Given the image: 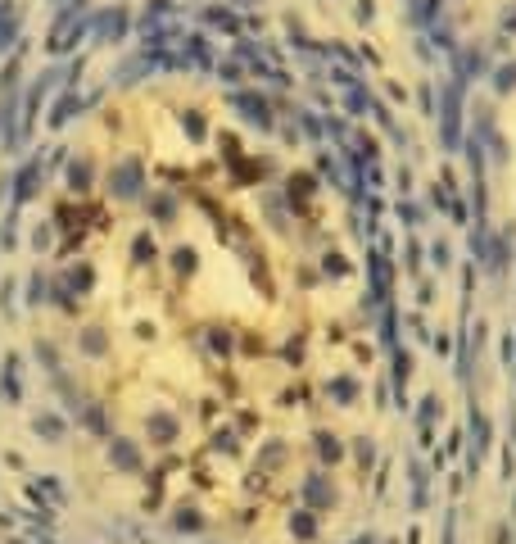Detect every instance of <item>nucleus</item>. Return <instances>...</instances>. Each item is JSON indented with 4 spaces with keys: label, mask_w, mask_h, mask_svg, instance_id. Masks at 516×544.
<instances>
[{
    "label": "nucleus",
    "mask_w": 516,
    "mask_h": 544,
    "mask_svg": "<svg viewBox=\"0 0 516 544\" xmlns=\"http://www.w3.org/2000/svg\"><path fill=\"white\" fill-rule=\"evenodd\" d=\"M303 499H308L313 508H327V503L336 499V494H331V481L327 476H308V481H303Z\"/></svg>",
    "instance_id": "nucleus-13"
},
{
    "label": "nucleus",
    "mask_w": 516,
    "mask_h": 544,
    "mask_svg": "<svg viewBox=\"0 0 516 544\" xmlns=\"http://www.w3.org/2000/svg\"><path fill=\"white\" fill-rule=\"evenodd\" d=\"M78 109H82V95L73 91V87H64L59 95H55V104H50V113H45V123H50V127H64V123H69Z\"/></svg>",
    "instance_id": "nucleus-8"
},
{
    "label": "nucleus",
    "mask_w": 516,
    "mask_h": 544,
    "mask_svg": "<svg viewBox=\"0 0 516 544\" xmlns=\"http://www.w3.org/2000/svg\"><path fill=\"white\" fill-rule=\"evenodd\" d=\"M322 127H327L331 137H340V141L349 137V118H327V123H322Z\"/></svg>",
    "instance_id": "nucleus-38"
},
{
    "label": "nucleus",
    "mask_w": 516,
    "mask_h": 544,
    "mask_svg": "<svg viewBox=\"0 0 516 544\" xmlns=\"http://www.w3.org/2000/svg\"><path fill=\"white\" fill-rule=\"evenodd\" d=\"M435 268H448V245H444V241L435 245Z\"/></svg>",
    "instance_id": "nucleus-43"
},
{
    "label": "nucleus",
    "mask_w": 516,
    "mask_h": 544,
    "mask_svg": "<svg viewBox=\"0 0 516 544\" xmlns=\"http://www.w3.org/2000/svg\"><path fill=\"white\" fill-rule=\"evenodd\" d=\"M91 186H95V168H91V159H73V164H69V190H73V195H86Z\"/></svg>",
    "instance_id": "nucleus-11"
},
{
    "label": "nucleus",
    "mask_w": 516,
    "mask_h": 544,
    "mask_svg": "<svg viewBox=\"0 0 516 544\" xmlns=\"http://www.w3.org/2000/svg\"><path fill=\"white\" fill-rule=\"evenodd\" d=\"M82 354H95V358L104 354V331H100V327H95V331L86 327V331H82Z\"/></svg>",
    "instance_id": "nucleus-26"
},
{
    "label": "nucleus",
    "mask_w": 516,
    "mask_h": 544,
    "mask_svg": "<svg viewBox=\"0 0 516 544\" xmlns=\"http://www.w3.org/2000/svg\"><path fill=\"white\" fill-rule=\"evenodd\" d=\"M204 18H208V27H217V32H231V36H241V14H236V9H222V5H213V9H204Z\"/></svg>",
    "instance_id": "nucleus-12"
},
{
    "label": "nucleus",
    "mask_w": 516,
    "mask_h": 544,
    "mask_svg": "<svg viewBox=\"0 0 516 544\" xmlns=\"http://www.w3.org/2000/svg\"><path fill=\"white\" fill-rule=\"evenodd\" d=\"M227 100H231V109H236V113H245V118H250L258 132H272V127H276V118H272V104H267L258 91H231Z\"/></svg>",
    "instance_id": "nucleus-4"
},
{
    "label": "nucleus",
    "mask_w": 516,
    "mask_h": 544,
    "mask_svg": "<svg viewBox=\"0 0 516 544\" xmlns=\"http://www.w3.org/2000/svg\"><path fill=\"white\" fill-rule=\"evenodd\" d=\"M186 60L199 64V69H213V46H208L204 36H190V41H186Z\"/></svg>",
    "instance_id": "nucleus-16"
},
{
    "label": "nucleus",
    "mask_w": 516,
    "mask_h": 544,
    "mask_svg": "<svg viewBox=\"0 0 516 544\" xmlns=\"http://www.w3.org/2000/svg\"><path fill=\"white\" fill-rule=\"evenodd\" d=\"M150 209H155L159 218H172V214H177V204H172V195H159V200H155V204H150Z\"/></svg>",
    "instance_id": "nucleus-39"
},
{
    "label": "nucleus",
    "mask_w": 516,
    "mask_h": 544,
    "mask_svg": "<svg viewBox=\"0 0 516 544\" xmlns=\"http://www.w3.org/2000/svg\"><path fill=\"white\" fill-rule=\"evenodd\" d=\"M213 445H217V449H236V435H231V431H222V435H217Z\"/></svg>",
    "instance_id": "nucleus-44"
},
{
    "label": "nucleus",
    "mask_w": 516,
    "mask_h": 544,
    "mask_svg": "<svg viewBox=\"0 0 516 544\" xmlns=\"http://www.w3.org/2000/svg\"><path fill=\"white\" fill-rule=\"evenodd\" d=\"M36 490H41V499L64 503V485H59V481H50V476H41V481H36Z\"/></svg>",
    "instance_id": "nucleus-31"
},
{
    "label": "nucleus",
    "mask_w": 516,
    "mask_h": 544,
    "mask_svg": "<svg viewBox=\"0 0 516 544\" xmlns=\"http://www.w3.org/2000/svg\"><path fill=\"white\" fill-rule=\"evenodd\" d=\"M380 349L385 354H394L399 349V313H394V304H380Z\"/></svg>",
    "instance_id": "nucleus-9"
},
{
    "label": "nucleus",
    "mask_w": 516,
    "mask_h": 544,
    "mask_svg": "<svg viewBox=\"0 0 516 544\" xmlns=\"http://www.w3.org/2000/svg\"><path fill=\"white\" fill-rule=\"evenodd\" d=\"M331 395H336V399H344V404H349V399L358 395V381H353V377H340V381H331Z\"/></svg>",
    "instance_id": "nucleus-30"
},
{
    "label": "nucleus",
    "mask_w": 516,
    "mask_h": 544,
    "mask_svg": "<svg viewBox=\"0 0 516 544\" xmlns=\"http://www.w3.org/2000/svg\"><path fill=\"white\" fill-rule=\"evenodd\" d=\"M435 113H439V141H444V150H457L462 146V78L448 82Z\"/></svg>",
    "instance_id": "nucleus-1"
},
{
    "label": "nucleus",
    "mask_w": 516,
    "mask_h": 544,
    "mask_svg": "<svg viewBox=\"0 0 516 544\" xmlns=\"http://www.w3.org/2000/svg\"><path fill=\"white\" fill-rule=\"evenodd\" d=\"M172 522H177L181 536H195V531H204V517H199L195 508H177V517H172Z\"/></svg>",
    "instance_id": "nucleus-24"
},
{
    "label": "nucleus",
    "mask_w": 516,
    "mask_h": 544,
    "mask_svg": "<svg viewBox=\"0 0 516 544\" xmlns=\"http://www.w3.org/2000/svg\"><path fill=\"white\" fill-rule=\"evenodd\" d=\"M109 463L118 467V472H141V449L131 440H122V435H109Z\"/></svg>",
    "instance_id": "nucleus-7"
},
{
    "label": "nucleus",
    "mask_w": 516,
    "mask_h": 544,
    "mask_svg": "<svg viewBox=\"0 0 516 544\" xmlns=\"http://www.w3.org/2000/svg\"><path fill=\"white\" fill-rule=\"evenodd\" d=\"M403 259H408V272H422V245H417V241H408V254H403Z\"/></svg>",
    "instance_id": "nucleus-37"
},
{
    "label": "nucleus",
    "mask_w": 516,
    "mask_h": 544,
    "mask_svg": "<svg viewBox=\"0 0 516 544\" xmlns=\"http://www.w3.org/2000/svg\"><path fill=\"white\" fill-rule=\"evenodd\" d=\"M32 250H36V254H45V250H50V223H41V227L32 232Z\"/></svg>",
    "instance_id": "nucleus-35"
},
{
    "label": "nucleus",
    "mask_w": 516,
    "mask_h": 544,
    "mask_svg": "<svg viewBox=\"0 0 516 544\" xmlns=\"http://www.w3.org/2000/svg\"><path fill=\"white\" fill-rule=\"evenodd\" d=\"M494 87H499V95H508L516 87V64H503V69L494 73Z\"/></svg>",
    "instance_id": "nucleus-29"
},
{
    "label": "nucleus",
    "mask_w": 516,
    "mask_h": 544,
    "mask_svg": "<svg viewBox=\"0 0 516 544\" xmlns=\"http://www.w3.org/2000/svg\"><path fill=\"white\" fill-rule=\"evenodd\" d=\"M41 181H45V155H32L27 164H18V173H14V200H9V204L23 209L27 200H36V195H41Z\"/></svg>",
    "instance_id": "nucleus-2"
},
{
    "label": "nucleus",
    "mask_w": 516,
    "mask_h": 544,
    "mask_svg": "<svg viewBox=\"0 0 516 544\" xmlns=\"http://www.w3.org/2000/svg\"><path fill=\"white\" fill-rule=\"evenodd\" d=\"M408 372H413V354L403 345L394 349V386H399V404H403V386H408Z\"/></svg>",
    "instance_id": "nucleus-20"
},
{
    "label": "nucleus",
    "mask_w": 516,
    "mask_h": 544,
    "mask_svg": "<svg viewBox=\"0 0 516 544\" xmlns=\"http://www.w3.org/2000/svg\"><path fill=\"white\" fill-rule=\"evenodd\" d=\"M141 190H145V168H141V159H122V164L113 168V177H109V195L113 200H141Z\"/></svg>",
    "instance_id": "nucleus-3"
},
{
    "label": "nucleus",
    "mask_w": 516,
    "mask_h": 544,
    "mask_svg": "<svg viewBox=\"0 0 516 544\" xmlns=\"http://www.w3.org/2000/svg\"><path fill=\"white\" fill-rule=\"evenodd\" d=\"M155 254V245H150V236H141L136 245H131V259H150Z\"/></svg>",
    "instance_id": "nucleus-40"
},
{
    "label": "nucleus",
    "mask_w": 516,
    "mask_h": 544,
    "mask_svg": "<svg viewBox=\"0 0 516 544\" xmlns=\"http://www.w3.org/2000/svg\"><path fill=\"white\" fill-rule=\"evenodd\" d=\"M14 227H18V204H9L5 223H0V250H14Z\"/></svg>",
    "instance_id": "nucleus-25"
},
{
    "label": "nucleus",
    "mask_w": 516,
    "mask_h": 544,
    "mask_svg": "<svg viewBox=\"0 0 516 544\" xmlns=\"http://www.w3.org/2000/svg\"><path fill=\"white\" fill-rule=\"evenodd\" d=\"M322 268H327V277H349L353 263L344 259V254H327V259H322Z\"/></svg>",
    "instance_id": "nucleus-27"
},
{
    "label": "nucleus",
    "mask_w": 516,
    "mask_h": 544,
    "mask_svg": "<svg viewBox=\"0 0 516 544\" xmlns=\"http://www.w3.org/2000/svg\"><path fill=\"white\" fill-rule=\"evenodd\" d=\"M150 435H155L159 445H172L177 440V417H168V413H159L155 422H150Z\"/></svg>",
    "instance_id": "nucleus-21"
},
{
    "label": "nucleus",
    "mask_w": 516,
    "mask_h": 544,
    "mask_svg": "<svg viewBox=\"0 0 516 544\" xmlns=\"http://www.w3.org/2000/svg\"><path fill=\"white\" fill-rule=\"evenodd\" d=\"M127 27H131V14L122 5H113V9H100V14L86 23V32H95V41H118Z\"/></svg>",
    "instance_id": "nucleus-5"
},
{
    "label": "nucleus",
    "mask_w": 516,
    "mask_h": 544,
    "mask_svg": "<svg viewBox=\"0 0 516 544\" xmlns=\"http://www.w3.org/2000/svg\"><path fill=\"white\" fill-rule=\"evenodd\" d=\"M313 445H317V458H322V463H340V458H344V445H340L331 431H313Z\"/></svg>",
    "instance_id": "nucleus-15"
},
{
    "label": "nucleus",
    "mask_w": 516,
    "mask_h": 544,
    "mask_svg": "<svg viewBox=\"0 0 516 544\" xmlns=\"http://www.w3.org/2000/svg\"><path fill=\"white\" fill-rule=\"evenodd\" d=\"M172 268H177L181 277H190V272L199 268V254L190 250V245H181V250H172Z\"/></svg>",
    "instance_id": "nucleus-23"
},
{
    "label": "nucleus",
    "mask_w": 516,
    "mask_h": 544,
    "mask_svg": "<svg viewBox=\"0 0 516 544\" xmlns=\"http://www.w3.org/2000/svg\"><path fill=\"white\" fill-rule=\"evenodd\" d=\"M32 431L41 435V440H59V435H64V417H59V413H41V417L32 422Z\"/></svg>",
    "instance_id": "nucleus-17"
},
{
    "label": "nucleus",
    "mask_w": 516,
    "mask_h": 544,
    "mask_svg": "<svg viewBox=\"0 0 516 544\" xmlns=\"http://www.w3.org/2000/svg\"><path fill=\"white\" fill-rule=\"evenodd\" d=\"M82 426H86V431H95V435H113V431H109V417H104L100 404L82 408Z\"/></svg>",
    "instance_id": "nucleus-19"
},
{
    "label": "nucleus",
    "mask_w": 516,
    "mask_h": 544,
    "mask_svg": "<svg viewBox=\"0 0 516 544\" xmlns=\"http://www.w3.org/2000/svg\"><path fill=\"white\" fill-rule=\"evenodd\" d=\"M0 395H5L9 404H18V399H23V381H18V354H9L5 368H0Z\"/></svg>",
    "instance_id": "nucleus-10"
},
{
    "label": "nucleus",
    "mask_w": 516,
    "mask_h": 544,
    "mask_svg": "<svg viewBox=\"0 0 516 544\" xmlns=\"http://www.w3.org/2000/svg\"><path fill=\"white\" fill-rule=\"evenodd\" d=\"M417 95H422V109H426V113L439 109V104H435V87H417Z\"/></svg>",
    "instance_id": "nucleus-41"
},
{
    "label": "nucleus",
    "mask_w": 516,
    "mask_h": 544,
    "mask_svg": "<svg viewBox=\"0 0 516 544\" xmlns=\"http://www.w3.org/2000/svg\"><path fill=\"white\" fill-rule=\"evenodd\" d=\"M236 55H241V60H245V64H250V69H254V64H258V60H263V50H258V46H254V41H236Z\"/></svg>",
    "instance_id": "nucleus-34"
},
{
    "label": "nucleus",
    "mask_w": 516,
    "mask_h": 544,
    "mask_svg": "<svg viewBox=\"0 0 516 544\" xmlns=\"http://www.w3.org/2000/svg\"><path fill=\"white\" fill-rule=\"evenodd\" d=\"M213 349H217V354H231V336H227V331H213Z\"/></svg>",
    "instance_id": "nucleus-42"
},
{
    "label": "nucleus",
    "mask_w": 516,
    "mask_h": 544,
    "mask_svg": "<svg viewBox=\"0 0 516 544\" xmlns=\"http://www.w3.org/2000/svg\"><path fill=\"white\" fill-rule=\"evenodd\" d=\"M290 531H294L299 540H313V536H317V512H294V517H290Z\"/></svg>",
    "instance_id": "nucleus-22"
},
{
    "label": "nucleus",
    "mask_w": 516,
    "mask_h": 544,
    "mask_svg": "<svg viewBox=\"0 0 516 544\" xmlns=\"http://www.w3.org/2000/svg\"><path fill=\"white\" fill-rule=\"evenodd\" d=\"M45 295H50V277L36 268V272H32V281H27V304H32V309H41Z\"/></svg>",
    "instance_id": "nucleus-18"
},
{
    "label": "nucleus",
    "mask_w": 516,
    "mask_h": 544,
    "mask_svg": "<svg viewBox=\"0 0 516 544\" xmlns=\"http://www.w3.org/2000/svg\"><path fill=\"white\" fill-rule=\"evenodd\" d=\"M0 309H5V318H14V277L0 286Z\"/></svg>",
    "instance_id": "nucleus-36"
},
{
    "label": "nucleus",
    "mask_w": 516,
    "mask_h": 544,
    "mask_svg": "<svg viewBox=\"0 0 516 544\" xmlns=\"http://www.w3.org/2000/svg\"><path fill=\"white\" fill-rule=\"evenodd\" d=\"M435 413H439V399H435V395H426V399H422V417H417V422H422V431H430Z\"/></svg>",
    "instance_id": "nucleus-32"
},
{
    "label": "nucleus",
    "mask_w": 516,
    "mask_h": 544,
    "mask_svg": "<svg viewBox=\"0 0 516 544\" xmlns=\"http://www.w3.org/2000/svg\"><path fill=\"white\" fill-rule=\"evenodd\" d=\"M59 281L69 286L73 295H82V291H91V286H95V268H91V263H78V268H69Z\"/></svg>",
    "instance_id": "nucleus-14"
},
{
    "label": "nucleus",
    "mask_w": 516,
    "mask_h": 544,
    "mask_svg": "<svg viewBox=\"0 0 516 544\" xmlns=\"http://www.w3.org/2000/svg\"><path fill=\"white\" fill-rule=\"evenodd\" d=\"M367 277H371V295H376V300H389V281H394V263H389L380 250H371V254H367Z\"/></svg>",
    "instance_id": "nucleus-6"
},
{
    "label": "nucleus",
    "mask_w": 516,
    "mask_h": 544,
    "mask_svg": "<svg viewBox=\"0 0 516 544\" xmlns=\"http://www.w3.org/2000/svg\"><path fill=\"white\" fill-rule=\"evenodd\" d=\"M303 137H308V141H322V132H327V127H322V118H317V113H303Z\"/></svg>",
    "instance_id": "nucleus-33"
},
{
    "label": "nucleus",
    "mask_w": 516,
    "mask_h": 544,
    "mask_svg": "<svg viewBox=\"0 0 516 544\" xmlns=\"http://www.w3.org/2000/svg\"><path fill=\"white\" fill-rule=\"evenodd\" d=\"M181 123H186V137H190V141H204V137H208V123H204V113H186Z\"/></svg>",
    "instance_id": "nucleus-28"
}]
</instances>
